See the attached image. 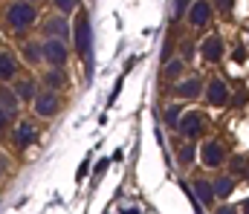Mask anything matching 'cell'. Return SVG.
<instances>
[{"mask_svg":"<svg viewBox=\"0 0 249 214\" xmlns=\"http://www.w3.org/2000/svg\"><path fill=\"white\" fill-rule=\"evenodd\" d=\"M12 87H15V93H18L20 104H32V101H35V96H38V90H41L38 78H32V75H18V78L12 81Z\"/></svg>","mask_w":249,"mask_h":214,"instance_id":"14","label":"cell"},{"mask_svg":"<svg viewBox=\"0 0 249 214\" xmlns=\"http://www.w3.org/2000/svg\"><path fill=\"white\" fill-rule=\"evenodd\" d=\"M183 17L191 29H206L214 20V6H212V0H191Z\"/></svg>","mask_w":249,"mask_h":214,"instance_id":"6","label":"cell"},{"mask_svg":"<svg viewBox=\"0 0 249 214\" xmlns=\"http://www.w3.org/2000/svg\"><path fill=\"white\" fill-rule=\"evenodd\" d=\"M38 128L32 125V119H20V122H15V128H12V145L18 148V150H26V148H32V145L38 142Z\"/></svg>","mask_w":249,"mask_h":214,"instance_id":"10","label":"cell"},{"mask_svg":"<svg viewBox=\"0 0 249 214\" xmlns=\"http://www.w3.org/2000/svg\"><path fill=\"white\" fill-rule=\"evenodd\" d=\"M0 107L9 113V119L18 116V110H20V99H18V93H15L12 84H0Z\"/></svg>","mask_w":249,"mask_h":214,"instance_id":"20","label":"cell"},{"mask_svg":"<svg viewBox=\"0 0 249 214\" xmlns=\"http://www.w3.org/2000/svg\"><path fill=\"white\" fill-rule=\"evenodd\" d=\"M186 67H188L186 61H183L180 55H174L171 61H165V64H162V75H165V78L174 84V81H180V78L186 75Z\"/></svg>","mask_w":249,"mask_h":214,"instance_id":"21","label":"cell"},{"mask_svg":"<svg viewBox=\"0 0 249 214\" xmlns=\"http://www.w3.org/2000/svg\"><path fill=\"white\" fill-rule=\"evenodd\" d=\"M214 214H241V209H238V206H229V203H226V206H217V209H214Z\"/></svg>","mask_w":249,"mask_h":214,"instance_id":"28","label":"cell"},{"mask_svg":"<svg viewBox=\"0 0 249 214\" xmlns=\"http://www.w3.org/2000/svg\"><path fill=\"white\" fill-rule=\"evenodd\" d=\"M20 58L26 67H41L44 64V47L41 41H23L20 44Z\"/></svg>","mask_w":249,"mask_h":214,"instance_id":"17","label":"cell"},{"mask_svg":"<svg viewBox=\"0 0 249 214\" xmlns=\"http://www.w3.org/2000/svg\"><path fill=\"white\" fill-rule=\"evenodd\" d=\"M194 47H197V44H194V41H183V44H180V58H183V61H191V52H194Z\"/></svg>","mask_w":249,"mask_h":214,"instance_id":"26","label":"cell"},{"mask_svg":"<svg viewBox=\"0 0 249 214\" xmlns=\"http://www.w3.org/2000/svg\"><path fill=\"white\" fill-rule=\"evenodd\" d=\"M197 156H200V145L186 139V142L177 145V168L180 171H188V168H194L197 165Z\"/></svg>","mask_w":249,"mask_h":214,"instance_id":"15","label":"cell"},{"mask_svg":"<svg viewBox=\"0 0 249 214\" xmlns=\"http://www.w3.org/2000/svg\"><path fill=\"white\" fill-rule=\"evenodd\" d=\"M238 209H241V214H249V197L241 203V206H238Z\"/></svg>","mask_w":249,"mask_h":214,"instance_id":"33","label":"cell"},{"mask_svg":"<svg viewBox=\"0 0 249 214\" xmlns=\"http://www.w3.org/2000/svg\"><path fill=\"white\" fill-rule=\"evenodd\" d=\"M212 188H214V200H226V197L235 194L238 177H232V174H217V177L212 180Z\"/></svg>","mask_w":249,"mask_h":214,"instance_id":"18","label":"cell"},{"mask_svg":"<svg viewBox=\"0 0 249 214\" xmlns=\"http://www.w3.org/2000/svg\"><path fill=\"white\" fill-rule=\"evenodd\" d=\"M203 101H206L209 107H226V104L232 101L229 84H226L223 78H217V75L206 78V84H203Z\"/></svg>","mask_w":249,"mask_h":214,"instance_id":"5","label":"cell"},{"mask_svg":"<svg viewBox=\"0 0 249 214\" xmlns=\"http://www.w3.org/2000/svg\"><path fill=\"white\" fill-rule=\"evenodd\" d=\"M212 6H214V12H217V15L229 17V15H232V9H235V0H212Z\"/></svg>","mask_w":249,"mask_h":214,"instance_id":"25","label":"cell"},{"mask_svg":"<svg viewBox=\"0 0 249 214\" xmlns=\"http://www.w3.org/2000/svg\"><path fill=\"white\" fill-rule=\"evenodd\" d=\"M206 125H209V119H206V113H203V110H183L180 125H177V133H180L183 139L197 142V139L206 133Z\"/></svg>","mask_w":249,"mask_h":214,"instance_id":"4","label":"cell"},{"mask_svg":"<svg viewBox=\"0 0 249 214\" xmlns=\"http://www.w3.org/2000/svg\"><path fill=\"white\" fill-rule=\"evenodd\" d=\"M38 84H41L44 90H55V93H64V90H67V84H70L67 67H47V70L41 72Z\"/></svg>","mask_w":249,"mask_h":214,"instance_id":"13","label":"cell"},{"mask_svg":"<svg viewBox=\"0 0 249 214\" xmlns=\"http://www.w3.org/2000/svg\"><path fill=\"white\" fill-rule=\"evenodd\" d=\"M203 78L200 75H183L180 81L171 84V96L174 99H200L203 96Z\"/></svg>","mask_w":249,"mask_h":214,"instance_id":"11","label":"cell"},{"mask_svg":"<svg viewBox=\"0 0 249 214\" xmlns=\"http://www.w3.org/2000/svg\"><path fill=\"white\" fill-rule=\"evenodd\" d=\"M122 214H142V212H139L136 206H124V209H122Z\"/></svg>","mask_w":249,"mask_h":214,"instance_id":"31","label":"cell"},{"mask_svg":"<svg viewBox=\"0 0 249 214\" xmlns=\"http://www.w3.org/2000/svg\"><path fill=\"white\" fill-rule=\"evenodd\" d=\"M38 23V6L29 0H9L3 6V29L12 35H26Z\"/></svg>","mask_w":249,"mask_h":214,"instance_id":"1","label":"cell"},{"mask_svg":"<svg viewBox=\"0 0 249 214\" xmlns=\"http://www.w3.org/2000/svg\"><path fill=\"white\" fill-rule=\"evenodd\" d=\"M200 58H203L206 64H220V61L226 58V44H223V38H220L217 32H209V35L200 41Z\"/></svg>","mask_w":249,"mask_h":214,"instance_id":"9","label":"cell"},{"mask_svg":"<svg viewBox=\"0 0 249 214\" xmlns=\"http://www.w3.org/2000/svg\"><path fill=\"white\" fill-rule=\"evenodd\" d=\"M188 188H191V194L197 197V203H200V206H212V203H214V188H212V180L197 177L194 182H188Z\"/></svg>","mask_w":249,"mask_h":214,"instance_id":"19","label":"cell"},{"mask_svg":"<svg viewBox=\"0 0 249 214\" xmlns=\"http://www.w3.org/2000/svg\"><path fill=\"white\" fill-rule=\"evenodd\" d=\"M247 168H249L247 156H241V153H238V156H232V159H229V174H232V177H244V174H247Z\"/></svg>","mask_w":249,"mask_h":214,"instance_id":"24","label":"cell"},{"mask_svg":"<svg viewBox=\"0 0 249 214\" xmlns=\"http://www.w3.org/2000/svg\"><path fill=\"white\" fill-rule=\"evenodd\" d=\"M41 29H44V38H61V41H70V35H72V23L64 17V15H50L44 23H41Z\"/></svg>","mask_w":249,"mask_h":214,"instance_id":"12","label":"cell"},{"mask_svg":"<svg viewBox=\"0 0 249 214\" xmlns=\"http://www.w3.org/2000/svg\"><path fill=\"white\" fill-rule=\"evenodd\" d=\"M180 116H183V107H180V104H171V107H165V110H162V125H165L168 131H177Z\"/></svg>","mask_w":249,"mask_h":214,"instance_id":"22","label":"cell"},{"mask_svg":"<svg viewBox=\"0 0 249 214\" xmlns=\"http://www.w3.org/2000/svg\"><path fill=\"white\" fill-rule=\"evenodd\" d=\"M87 171H90V165H87V162H84V165H81V168H78V180H81V177H87Z\"/></svg>","mask_w":249,"mask_h":214,"instance_id":"32","label":"cell"},{"mask_svg":"<svg viewBox=\"0 0 249 214\" xmlns=\"http://www.w3.org/2000/svg\"><path fill=\"white\" fill-rule=\"evenodd\" d=\"M53 3V9L64 15V17H70V15H75L78 9H81V0H50Z\"/></svg>","mask_w":249,"mask_h":214,"instance_id":"23","label":"cell"},{"mask_svg":"<svg viewBox=\"0 0 249 214\" xmlns=\"http://www.w3.org/2000/svg\"><path fill=\"white\" fill-rule=\"evenodd\" d=\"M188 3H191V0H177V6H174V17H183V15H186Z\"/></svg>","mask_w":249,"mask_h":214,"instance_id":"27","label":"cell"},{"mask_svg":"<svg viewBox=\"0 0 249 214\" xmlns=\"http://www.w3.org/2000/svg\"><path fill=\"white\" fill-rule=\"evenodd\" d=\"M29 3H35V6H38V3H44V0H29Z\"/></svg>","mask_w":249,"mask_h":214,"instance_id":"34","label":"cell"},{"mask_svg":"<svg viewBox=\"0 0 249 214\" xmlns=\"http://www.w3.org/2000/svg\"><path fill=\"white\" fill-rule=\"evenodd\" d=\"M9 122H12V119H9V113H6V110L0 107V133L6 131V125H9Z\"/></svg>","mask_w":249,"mask_h":214,"instance_id":"30","label":"cell"},{"mask_svg":"<svg viewBox=\"0 0 249 214\" xmlns=\"http://www.w3.org/2000/svg\"><path fill=\"white\" fill-rule=\"evenodd\" d=\"M58 110H61V96L55 90H44L41 87L38 96H35V101H32V113L38 119H55Z\"/></svg>","mask_w":249,"mask_h":214,"instance_id":"7","label":"cell"},{"mask_svg":"<svg viewBox=\"0 0 249 214\" xmlns=\"http://www.w3.org/2000/svg\"><path fill=\"white\" fill-rule=\"evenodd\" d=\"M72 49L78 52V58H84L87 78H90L93 75V23H90V15L84 9H78L75 20H72Z\"/></svg>","mask_w":249,"mask_h":214,"instance_id":"2","label":"cell"},{"mask_svg":"<svg viewBox=\"0 0 249 214\" xmlns=\"http://www.w3.org/2000/svg\"><path fill=\"white\" fill-rule=\"evenodd\" d=\"M44 64L47 67H67L70 64V44L61 38H44Z\"/></svg>","mask_w":249,"mask_h":214,"instance_id":"8","label":"cell"},{"mask_svg":"<svg viewBox=\"0 0 249 214\" xmlns=\"http://www.w3.org/2000/svg\"><path fill=\"white\" fill-rule=\"evenodd\" d=\"M18 75H20V61L12 52L0 49V84H12Z\"/></svg>","mask_w":249,"mask_h":214,"instance_id":"16","label":"cell"},{"mask_svg":"<svg viewBox=\"0 0 249 214\" xmlns=\"http://www.w3.org/2000/svg\"><path fill=\"white\" fill-rule=\"evenodd\" d=\"M107 162H110V159H99V162H96V177H102V174L107 171Z\"/></svg>","mask_w":249,"mask_h":214,"instance_id":"29","label":"cell"},{"mask_svg":"<svg viewBox=\"0 0 249 214\" xmlns=\"http://www.w3.org/2000/svg\"><path fill=\"white\" fill-rule=\"evenodd\" d=\"M197 162H200L203 168H209V171H220V168L229 162V150H226V145L220 142V139H206V142H200V156H197Z\"/></svg>","mask_w":249,"mask_h":214,"instance_id":"3","label":"cell"}]
</instances>
